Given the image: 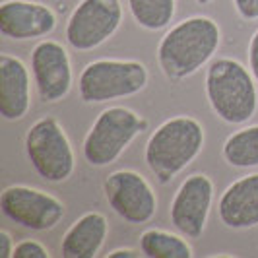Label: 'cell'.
<instances>
[{"instance_id": "obj_20", "label": "cell", "mask_w": 258, "mask_h": 258, "mask_svg": "<svg viewBox=\"0 0 258 258\" xmlns=\"http://www.w3.org/2000/svg\"><path fill=\"white\" fill-rule=\"evenodd\" d=\"M237 14L246 20V22H254L258 20V0H233Z\"/></svg>"}, {"instance_id": "obj_1", "label": "cell", "mask_w": 258, "mask_h": 258, "mask_svg": "<svg viewBox=\"0 0 258 258\" xmlns=\"http://www.w3.org/2000/svg\"><path fill=\"white\" fill-rule=\"evenodd\" d=\"M221 31L208 16H190L173 26L161 37L157 62L171 82H181L196 74L218 52Z\"/></svg>"}, {"instance_id": "obj_18", "label": "cell", "mask_w": 258, "mask_h": 258, "mask_svg": "<svg viewBox=\"0 0 258 258\" xmlns=\"http://www.w3.org/2000/svg\"><path fill=\"white\" fill-rule=\"evenodd\" d=\"M136 24L148 31H159L173 22L175 0H126Z\"/></svg>"}, {"instance_id": "obj_3", "label": "cell", "mask_w": 258, "mask_h": 258, "mask_svg": "<svg viewBox=\"0 0 258 258\" xmlns=\"http://www.w3.org/2000/svg\"><path fill=\"white\" fill-rule=\"evenodd\" d=\"M250 68L235 58H216L206 70V97L212 111L227 124H245L256 115L258 88Z\"/></svg>"}, {"instance_id": "obj_4", "label": "cell", "mask_w": 258, "mask_h": 258, "mask_svg": "<svg viewBox=\"0 0 258 258\" xmlns=\"http://www.w3.org/2000/svg\"><path fill=\"white\" fill-rule=\"evenodd\" d=\"M148 126V118L128 107H107L97 115L84 138V159L91 167H107L115 163Z\"/></svg>"}, {"instance_id": "obj_13", "label": "cell", "mask_w": 258, "mask_h": 258, "mask_svg": "<svg viewBox=\"0 0 258 258\" xmlns=\"http://www.w3.org/2000/svg\"><path fill=\"white\" fill-rule=\"evenodd\" d=\"M31 107V76L22 58L0 54V115L4 120H22Z\"/></svg>"}, {"instance_id": "obj_19", "label": "cell", "mask_w": 258, "mask_h": 258, "mask_svg": "<svg viewBox=\"0 0 258 258\" xmlns=\"http://www.w3.org/2000/svg\"><path fill=\"white\" fill-rule=\"evenodd\" d=\"M49 248L35 239H24L14 246L12 258H49Z\"/></svg>"}, {"instance_id": "obj_21", "label": "cell", "mask_w": 258, "mask_h": 258, "mask_svg": "<svg viewBox=\"0 0 258 258\" xmlns=\"http://www.w3.org/2000/svg\"><path fill=\"white\" fill-rule=\"evenodd\" d=\"M248 68H250L254 80L258 82V29L254 31V35L250 37V43H248Z\"/></svg>"}, {"instance_id": "obj_8", "label": "cell", "mask_w": 258, "mask_h": 258, "mask_svg": "<svg viewBox=\"0 0 258 258\" xmlns=\"http://www.w3.org/2000/svg\"><path fill=\"white\" fill-rule=\"evenodd\" d=\"M0 212L4 218L29 231H51L66 214V206L52 194L27 184L6 186L0 194Z\"/></svg>"}, {"instance_id": "obj_12", "label": "cell", "mask_w": 258, "mask_h": 258, "mask_svg": "<svg viewBox=\"0 0 258 258\" xmlns=\"http://www.w3.org/2000/svg\"><path fill=\"white\" fill-rule=\"evenodd\" d=\"M56 14L41 2L4 0L0 4V33L12 41L47 37L56 27Z\"/></svg>"}, {"instance_id": "obj_15", "label": "cell", "mask_w": 258, "mask_h": 258, "mask_svg": "<svg viewBox=\"0 0 258 258\" xmlns=\"http://www.w3.org/2000/svg\"><path fill=\"white\" fill-rule=\"evenodd\" d=\"M109 235V221L101 212H88L78 218L62 237L60 254L64 258H95Z\"/></svg>"}, {"instance_id": "obj_5", "label": "cell", "mask_w": 258, "mask_h": 258, "mask_svg": "<svg viewBox=\"0 0 258 258\" xmlns=\"http://www.w3.org/2000/svg\"><path fill=\"white\" fill-rule=\"evenodd\" d=\"M150 72L140 60L99 58L82 70L78 91L84 103H105L146 90Z\"/></svg>"}, {"instance_id": "obj_22", "label": "cell", "mask_w": 258, "mask_h": 258, "mask_svg": "<svg viewBox=\"0 0 258 258\" xmlns=\"http://www.w3.org/2000/svg\"><path fill=\"white\" fill-rule=\"evenodd\" d=\"M14 246H16V243H14L12 235L6 231V229H2L0 231V252H2V256L12 258Z\"/></svg>"}, {"instance_id": "obj_10", "label": "cell", "mask_w": 258, "mask_h": 258, "mask_svg": "<svg viewBox=\"0 0 258 258\" xmlns=\"http://www.w3.org/2000/svg\"><path fill=\"white\" fill-rule=\"evenodd\" d=\"M31 76L41 101L58 103L72 90L74 74L70 54L58 41H39L31 51Z\"/></svg>"}, {"instance_id": "obj_14", "label": "cell", "mask_w": 258, "mask_h": 258, "mask_svg": "<svg viewBox=\"0 0 258 258\" xmlns=\"http://www.w3.org/2000/svg\"><path fill=\"white\" fill-rule=\"evenodd\" d=\"M220 221L229 229L258 227V173L233 181L218 202Z\"/></svg>"}, {"instance_id": "obj_9", "label": "cell", "mask_w": 258, "mask_h": 258, "mask_svg": "<svg viewBox=\"0 0 258 258\" xmlns=\"http://www.w3.org/2000/svg\"><path fill=\"white\" fill-rule=\"evenodd\" d=\"M103 194L118 218L140 225L154 220L157 212V196L142 173L132 169L113 171L103 182Z\"/></svg>"}, {"instance_id": "obj_23", "label": "cell", "mask_w": 258, "mask_h": 258, "mask_svg": "<svg viewBox=\"0 0 258 258\" xmlns=\"http://www.w3.org/2000/svg\"><path fill=\"white\" fill-rule=\"evenodd\" d=\"M107 258H136L138 256V252L134 250V248H115V250H111L109 254H105Z\"/></svg>"}, {"instance_id": "obj_24", "label": "cell", "mask_w": 258, "mask_h": 258, "mask_svg": "<svg viewBox=\"0 0 258 258\" xmlns=\"http://www.w3.org/2000/svg\"><path fill=\"white\" fill-rule=\"evenodd\" d=\"M198 4H210V2H214V0H196Z\"/></svg>"}, {"instance_id": "obj_17", "label": "cell", "mask_w": 258, "mask_h": 258, "mask_svg": "<svg viewBox=\"0 0 258 258\" xmlns=\"http://www.w3.org/2000/svg\"><path fill=\"white\" fill-rule=\"evenodd\" d=\"M221 154L231 167H258V124H250L233 132L223 144Z\"/></svg>"}, {"instance_id": "obj_6", "label": "cell", "mask_w": 258, "mask_h": 258, "mask_svg": "<svg viewBox=\"0 0 258 258\" xmlns=\"http://www.w3.org/2000/svg\"><path fill=\"white\" fill-rule=\"evenodd\" d=\"M26 154L41 179L58 184L72 177L76 155L62 124L54 116L35 120L26 134Z\"/></svg>"}, {"instance_id": "obj_11", "label": "cell", "mask_w": 258, "mask_h": 258, "mask_svg": "<svg viewBox=\"0 0 258 258\" xmlns=\"http://www.w3.org/2000/svg\"><path fill=\"white\" fill-rule=\"evenodd\" d=\"M214 202V182L204 173L188 175L171 200L169 218L177 231L186 239H198L206 229Z\"/></svg>"}, {"instance_id": "obj_16", "label": "cell", "mask_w": 258, "mask_h": 258, "mask_svg": "<svg viewBox=\"0 0 258 258\" xmlns=\"http://www.w3.org/2000/svg\"><path fill=\"white\" fill-rule=\"evenodd\" d=\"M140 250L148 258H190L192 246L184 235L169 233L163 229H146L140 235Z\"/></svg>"}, {"instance_id": "obj_2", "label": "cell", "mask_w": 258, "mask_h": 258, "mask_svg": "<svg viewBox=\"0 0 258 258\" xmlns=\"http://www.w3.org/2000/svg\"><path fill=\"white\" fill-rule=\"evenodd\" d=\"M204 148V126L194 116L167 118L146 142L144 161L159 184H169Z\"/></svg>"}, {"instance_id": "obj_7", "label": "cell", "mask_w": 258, "mask_h": 258, "mask_svg": "<svg viewBox=\"0 0 258 258\" xmlns=\"http://www.w3.org/2000/svg\"><path fill=\"white\" fill-rule=\"evenodd\" d=\"M120 24V0H80L66 22L64 35L72 49L88 52L113 37Z\"/></svg>"}]
</instances>
